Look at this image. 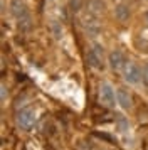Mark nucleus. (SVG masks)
Returning a JSON list of instances; mask_svg holds the SVG:
<instances>
[{"label": "nucleus", "instance_id": "f257e3e1", "mask_svg": "<svg viewBox=\"0 0 148 150\" xmlns=\"http://www.w3.org/2000/svg\"><path fill=\"white\" fill-rule=\"evenodd\" d=\"M8 10H10V15L15 19L17 27L20 30H29L32 27V19H30V14H29V7H27V4L24 0H10Z\"/></svg>", "mask_w": 148, "mask_h": 150}, {"label": "nucleus", "instance_id": "f03ea898", "mask_svg": "<svg viewBox=\"0 0 148 150\" xmlns=\"http://www.w3.org/2000/svg\"><path fill=\"white\" fill-rule=\"evenodd\" d=\"M106 59H108V54L104 51V46L101 42H93V46L87 51V64L93 69H103Z\"/></svg>", "mask_w": 148, "mask_h": 150}, {"label": "nucleus", "instance_id": "7ed1b4c3", "mask_svg": "<svg viewBox=\"0 0 148 150\" xmlns=\"http://www.w3.org/2000/svg\"><path fill=\"white\" fill-rule=\"evenodd\" d=\"M99 101H101V105H104L106 108H114V106L118 105L116 89H114L108 81H103L99 84Z\"/></svg>", "mask_w": 148, "mask_h": 150}, {"label": "nucleus", "instance_id": "20e7f679", "mask_svg": "<svg viewBox=\"0 0 148 150\" xmlns=\"http://www.w3.org/2000/svg\"><path fill=\"white\" fill-rule=\"evenodd\" d=\"M35 120H37V116H35V111H34L30 106H27V108H22L17 113L15 116V122H17V127L20 130H30L35 125Z\"/></svg>", "mask_w": 148, "mask_h": 150}, {"label": "nucleus", "instance_id": "39448f33", "mask_svg": "<svg viewBox=\"0 0 148 150\" xmlns=\"http://www.w3.org/2000/svg\"><path fill=\"white\" fill-rule=\"evenodd\" d=\"M81 25H82V30L86 32V35H89V37H96L101 34L99 17H96V15H91L86 12L81 19Z\"/></svg>", "mask_w": 148, "mask_h": 150}, {"label": "nucleus", "instance_id": "423d86ee", "mask_svg": "<svg viewBox=\"0 0 148 150\" xmlns=\"http://www.w3.org/2000/svg\"><path fill=\"white\" fill-rule=\"evenodd\" d=\"M121 74H123V79L128 84H138V83H141V68L133 61L126 62V66L121 71Z\"/></svg>", "mask_w": 148, "mask_h": 150}, {"label": "nucleus", "instance_id": "0eeeda50", "mask_svg": "<svg viewBox=\"0 0 148 150\" xmlns=\"http://www.w3.org/2000/svg\"><path fill=\"white\" fill-rule=\"evenodd\" d=\"M108 66H109V69L111 71H123L125 69V66H126V56L123 54V51H120V49H113L109 54H108Z\"/></svg>", "mask_w": 148, "mask_h": 150}, {"label": "nucleus", "instance_id": "6e6552de", "mask_svg": "<svg viewBox=\"0 0 148 150\" xmlns=\"http://www.w3.org/2000/svg\"><path fill=\"white\" fill-rule=\"evenodd\" d=\"M116 100H118V106L121 110L128 111V110L133 108V96H131V93L126 88L121 86V88L116 89Z\"/></svg>", "mask_w": 148, "mask_h": 150}, {"label": "nucleus", "instance_id": "1a4fd4ad", "mask_svg": "<svg viewBox=\"0 0 148 150\" xmlns=\"http://www.w3.org/2000/svg\"><path fill=\"white\" fill-rule=\"evenodd\" d=\"M113 14H114V19H116V21L125 24V22H128V21H130V17H131V8H130V5H128V4L120 2V4L114 7Z\"/></svg>", "mask_w": 148, "mask_h": 150}, {"label": "nucleus", "instance_id": "9d476101", "mask_svg": "<svg viewBox=\"0 0 148 150\" xmlns=\"http://www.w3.org/2000/svg\"><path fill=\"white\" fill-rule=\"evenodd\" d=\"M104 10H106V2H104V0H87L86 2V12L87 14L99 17V15L104 14Z\"/></svg>", "mask_w": 148, "mask_h": 150}, {"label": "nucleus", "instance_id": "9b49d317", "mask_svg": "<svg viewBox=\"0 0 148 150\" xmlns=\"http://www.w3.org/2000/svg\"><path fill=\"white\" fill-rule=\"evenodd\" d=\"M84 4H86L84 0H69V2H67V8L71 10V14L76 15L84 8Z\"/></svg>", "mask_w": 148, "mask_h": 150}, {"label": "nucleus", "instance_id": "f8f14e48", "mask_svg": "<svg viewBox=\"0 0 148 150\" xmlns=\"http://www.w3.org/2000/svg\"><path fill=\"white\" fill-rule=\"evenodd\" d=\"M116 123H118V128L121 130V132H126L128 128H130V123H128V120L125 118V116H118L116 118Z\"/></svg>", "mask_w": 148, "mask_h": 150}, {"label": "nucleus", "instance_id": "ddd939ff", "mask_svg": "<svg viewBox=\"0 0 148 150\" xmlns=\"http://www.w3.org/2000/svg\"><path fill=\"white\" fill-rule=\"evenodd\" d=\"M141 83L148 88V62L141 68Z\"/></svg>", "mask_w": 148, "mask_h": 150}, {"label": "nucleus", "instance_id": "4468645a", "mask_svg": "<svg viewBox=\"0 0 148 150\" xmlns=\"http://www.w3.org/2000/svg\"><path fill=\"white\" fill-rule=\"evenodd\" d=\"M52 30H54V35L59 39V37H62V27H59V24L57 22H54L52 24Z\"/></svg>", "mask_w": 148, "mask_h": 150}, {"label": "nucleus", "instance_id": "2eb2a0df", "mask_svg": "<svg viewBox=\"0 0 148 150\" xmlns=\"http://www.w3.org/2000/svg\"><path fill=\"white\" fill-rule=\"evenodd\" d=\"M7 96H8V91H7V86L2 83V86H0V100H2V103L7 100Z\"/></svg>", "mask_w": 148, "mask_h": 150}, {"label": "nucleus", "instance_id": "dca6fc26", "mask_svg": "<svg viewBox=\"0 0 148 150\" xmlns=\"http://www.w3.org/2000/svg\"><path fill=\"white\" fill-rule=\"evenodd\" d=\"M145 22H147V25H148V10H147V14H145Z\"/></svg>", "mask_w": 148, "mask_h": 150}, {"label": "nucleus", "instance_id": "f3484780", "mask_svg": "<svg viewBox=\"0 0 148 150\" xmlns=\"http://www.w3.org/2000/svg\"><path fill=\"white\" fill-rule=\"evenodd\" d=\"M116 2H118V4H120V2H126V0H116Z\"/></svg>", "mask_w": 148, "mask_h": 150}]
</instances>
